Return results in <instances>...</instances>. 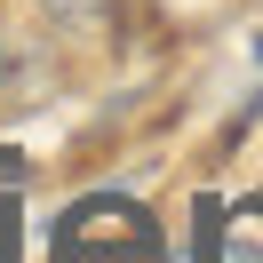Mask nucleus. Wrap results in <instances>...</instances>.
<instances>
[{"mask_svg": "<svg viewBox=\"0 0 263 263\" xmlns=\"http://www.w3.org/2000/svg\"><path fill=\"white\" fill-rule=\"evenodd\" d=\"M16 80H24V56H16V40H8V16H0V104L16 96Z\"/></svg>", "mask_w": 263, "mask_h": 263, "instance_id": "2", "label": "nucleus"}, {"mask_svg": "<svg viewBox=\"0 0 263 263\" xmlns=\"http://www.w3.org/2000/svg\"><path fill=\"white\" fill-rule=\"evenodd\" d=\"M40 8H56V16H64V24H88V16H96V8H104V0H40Z\"/></svg>", "mask_w": 263, "mask_h": 263, "instance_id": "3", "label": "nucleus"}, {"mask_svg": "<svg viewBox=\"0 0 263 263\" xmlns=\"http://www.w3.org/2000/svg\"><path fill=\"white\" fill-rule=\"evenodd\" d=\"M56 263H167V239L136 199H88L56 223Z\"/></svg>", "mask_w": 263, "mask_h": 263, "instance_id": "1", "label": "nucleus"}]
</instances>
